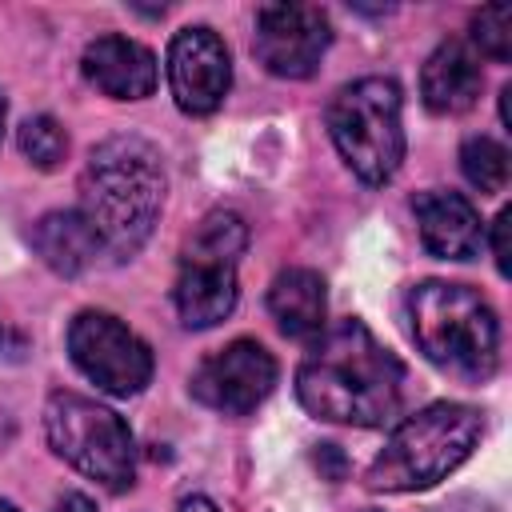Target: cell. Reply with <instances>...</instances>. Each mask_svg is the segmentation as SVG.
<instances>
[{"label":"cell","instance_id":"cell-1","mask_svg":"<svg viewBox=\"0 0 512 512\" xmlns=\"http://www.w3.org/2000/svg\"><path fill=\"white\" fill-rule=\"evenodd\" d=\"M300 404L328 424L380 428L400 412L404 364L360 320L328 324L296 368Z\"/></svg>","mask_w":512,"mask_h":512},{"label":"cell","instance_id":"cell-2","mask_svg":"<svg viewBox=\"0 0 512 512\" xmlns=\"http://www.w3.org/2000/svg\"><path fill=\"white\" fill-rule=\"evenodd\" d=\"M164 208V168L148 140L112 136L88 152L80 172V216L100 236L104 256L128 260L152 236Z\"/></svg>","mask_w":512,"mask_h":512},{"label":"cell","instance_id":"cell-3","mask_svg":"<svg viewBox=\"0 0 512 512\" xmlns=\"http://www.w3.org/2000/svg\"><path fill=\"white\" fill-rule=\"evenodd\" d=\"M408 324L416 348L444 372L480 384L500 364V320L492 304L452 280H424L408 292Z\"/></svg>","mask_w":512,"mask_h":512},{"label":"cell","instance_id":"cell-4","mask_svg":"<svg viewBox=\"0 0 512 512\" xmlns=\"http://www.w3.org/2000/svg\"><path fill=\"white\" fill-rule=\"evenodd\" d=\"M484 420L476 408L440 400L428 404L412 416H404L380 456L368 468V488L372 492H420L452 476L472 448L480 444Z\"/></svg>","mask_w":512,"mask_h":512},{"label":"cell","instance_id":"cell-5","mask_svg":"<svg viewBox=\"0 0 512 512\" xmlns=\"http://www.w3.org/2000/svg\"><path fill=\"white\" fill-rule=\"evenodd\" d=\"M328 136L364 184H388L404 160L400 84L388 76H364L344 84L328 104Z\"/></svg>","mask_w":512,"mask_h":512},{"label":"cell","instance_id":"cell-6","mask_svg":"<svg viewBox=\"0 0 512 512\" xmlns=\"http://www.w3.org/2000/svg\"><path fill=\"white\" fill-rule=\"evenodd\" d=\"M44 436L60 460L88 480L124 492L136 480V444L128 424L80 392H52L44 408Z\"/></svg>","mask_w":512,"mask_h":512},{"label":"cell","instance_id":"cell-7","mask_svg":"<svg viewBox=\"0 0 512 512\" xmlns=\"http://www.w3.org/2000/svg\"><path fill=\"white\" fill-rule=\"evenodd\" d=\"M248 248V224L236 212H208L180 256L176 276V312L184 328H212L224 316H232L240 284H236V260Z\"/></svg>","mask_w":512,"mask_h":512},{"label":"cell","instance_id":"cell-8","mask_svg":"<svg viewBox=\"0 0 512 512\" xmlns=\"http://www.w3.org/2000/svg\"><path fill=\"white\" fill-rule=\"evenodd\" d=\"M68 356L108 396H136L152 380V348L112 312H80L68 324Z\"/></svg>","mask_w":512,"mask_h":512},{"label":"cell","instance_id":"cell-9","mask_svg":"<svg viewBox=\"0 0 512 512\" xmlns=\"http://www.w3.org/2000/svg\"><path fill=\"white\" fill-rule=\"evenodd\" d=\"M332 44L328 12L316 4H260L256 8V60L280 80H308Z\"/></svg>","mask_w":512,"mask_h":512},{"label":"cell","instance_id":"cell-10","mask_svg":"<svg viewBox=\"0 0 512 512\" xmlns=\"http://www.w3.org/2000/svg\"><path fill=\"white\" fill-rule=\"evenodd\" d=\"M276 388V360L256 340H232L192 372V396L224 416H248Z\"/></svg>","mask_w":512,"mask_h":512},{"label":"cell","instance_id":"cell-11","mask_svg":"<svg viewBox=\"0 0 512 512\" xmlns=\"http://www.w3.org/2000/svg\"><path fill=\"white\" fill-rule=\"evenodd\" d=\"M168 88L180 112L208 116L232 88V56L208 24L180 28L168 44Z\"/></svg>","mask_w":512,"mask_h":512},{"label":"cell","instance_id":"cell-12","mask_svg":"<svg viewBox=\"0 0 512 512\" xmlns=\"http://www.w3.org/2000/svg\"><path fill=\"white\" fill-rule=\"evenodd\" d=\"M84 80L112 100H144L156 88V56L132 36H96L80 56Z\"/></svg>","mask_w":512,"mask_h":512},{"label":"cell","instance_id":"cell-13","mask_svg":"<svg viewBox=\"0 0 512 512\" xmlns=\"http://www.w3.org/2000/svg\"><path fill=\"white\" fill-rule=\"evenodd\" d=\"M420 240L440 260H472L484 248V224L468 196L448 188H428L412 200Z\"/></svg>","mask_w":512,"mask_h":512},{"label":"cell","instance_id":"cell-14","mask_svg":"<svg viewBox=\"0 0 512 512\" xmlns=\"http://www.w3.org/2000/svg\"><path fill=\"white\" fill-rule=\"evenodd\" d=\"M480 84H484L480 64L460 40H444L424 60V72H420V96L440 116L468 112L476 104V96H480Z\"/></svg>","mask_w":512,"mask_h":512},{"label":"cell","instance_id":"cell-15","mask_svg":"<svg viewBox=\"0 0 512 512\" xmlns=\"http://www.w3.org/2000/svg\"><path fill=\"white\" fill-rule=\"evenodd\" d=\"M268 312L292 340H316L324 332L328 292L320 272L312 268H284L268 288Z\"/></svg>","mask_w":512,"mask_h":512},{"label":"cell","instance_id":"cell-16","mask_svg":"<svg viewBox=\"0 0 512 512\" xmlns=\"http://www.w3.org/2000/svg\"><path fill=\"white\" fill-rule=\"evenodd\" d=\"M32 248H36L40 260H44L52 272H60V276H76V272L92 268L96 256H104L100 236L92 232V224H88L76 208L40 216L36 228H32Z\"/></svg>","mask_w":512,"mask_h":512},{"label":"cell","instance_id":"cell-17","mask_svg":"<svg viewBox=\"0 0 512 512\" xmlns=\"http://www.w3.org/2000/svg\"><path fill=\"white\" fill-rule=\"evenodd\" d=\"M460 172L472 188H480L484 196H496L508 184V148L492 136H468L460 148Z\"/></svg>","mask_w":512,"mask_h":512},{"label":"cell","instance_id":"cell-18","mask_svg":"<svg viewBox=\"0 0 512 512\" xmlns=\"http://www.w3.org/2000/svg\"><path fill=\"white\" fill-rule=\"evenodd\" d=\"M16 140H20V152L44 172H52L68 152V132L52 116H28L16 132Z\"/></svg>","mask_w":512,"mask_h":512},{"label":"cell","instance_id":"cell-19","mask_svg":"<svg viewBox=\"0 0 512 512\" xmlns=\"http://www.w3.org/2000/svg\"><path fill=\"white\" fill-rule=\"evenodd\" d=\"M472 44L496 60V64H508L512 60V8L508 4H488L472 16Z\"/></svg>","mask_w":512,"mask_h":512},{"label":"cell","instance_id":"cell-20","mask_svg":"<svg viewBox=\"0 0 512 512\" xmlns=\"http://www.w3.org/2000/svg\"><path fill=\"white\" fill-rule=\"evenodd\" d=\"M508 228H512V212L500 208L496 220H492V260H496V272L508 276L512 264H508Z\"/></svg>","mask_w":512,"mask_h":512},{"label":"cell","instance_id":"cell-21","mask_svg":"<svg viewBox=\"0 0 512 512\" xmlns=\"http://www.w3.org/2000/svg\"><path fill=\"white\" fill-rule=\"evenodd\" d=\"M52 512H96V504L88 500V496H80V492H72V496H64Z\"/></svg>","mask_w":512,"mask_h":512},{"label":"cell","instance_id":"cell-22","mask_svg":"<svg viewBox=\"0 0 512 512\" xmlns=\"http://www.w3.org/2000/svg\"><path fill=\"white\" fill-rule=\"evenodd\" d=\"M180 512H220V508H216L208 496H184V500H180Z\"/></svg>","mask_w":512,"mask_h":512},{"label":"cell","instance_id":"cell-23","mask_svg":"<svg viewBox=\"0 0 512 512\" xmlns=\"http://www.w3.org/2000/svg\"><path fill=\"white\" fill-rule=\"evenodd\" d=\"M4 116H8V104H4V92H0V136H4Z\"/></svg>","mask_w":512,"mask_h":512},{"label":"cell","instance_id":"cell-24","mask_svg":"<svg viewBox=\"0 0 512 512\" xmlns=\"http://www.w3.org/2000/svg\"><path fill=\"white\" fill-rule=\"evenodd\" d=\"M0 512H20L16 504H8V500H0Z\"/></svg>","mask_w":512,"mask_h":512}]
</instances>
